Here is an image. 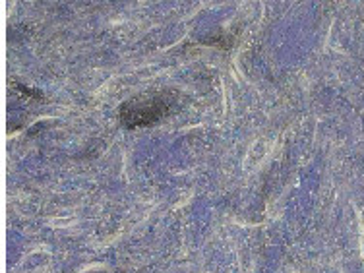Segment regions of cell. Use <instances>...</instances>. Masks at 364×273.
<instances>
[{"label": "cell", "mask_w": 364, "mask_h": 273, "mask_svg": "<svg viewBox=\"0 0 364 273\" xmlns=\"http://www.w3.org/2000/svg\"><path fill=\"white\" fill-rule=\"evenodd\" d=\"M10 84H12V87H14V90H18V91H20V93H23V95H29V97H36V99H43V93H41V91L29 90L28 85L18 84V82H14V80H12Z\"/></svg>", "instance_id": "3"}, {"label": "cell", "mask_w": 364, "mask_h": 273, "mask_svg": "<svg viewBox=\"0 0 364 273\" xmlns=\"http://www.w3.org/2000/svg\"><path fill=\"white\" fill-rule=\"evenodd\" d=\"M203 45H210V47H218V49L225 50V49H231L232 43H235V37L227 36V33H221V36L210 37V39H203Z\"/></svg>", "instance_id": "2"}, {"label": "cell", "mask_w": 364, "mask_h": 273, "mask_svg": "<svg viewBox=\"0 0 364 273\" xmlns=\"http://www.w3.org/2000/svg\"><path fill=\"white\" fill-rule=\"evenodd\" d=\"M178 107V93L176 91H151L141 93L124 101L119 109L122 127L128 130L154 127L173 114Z\"/></svg>", "instance_id": "1"}]
</instances>
